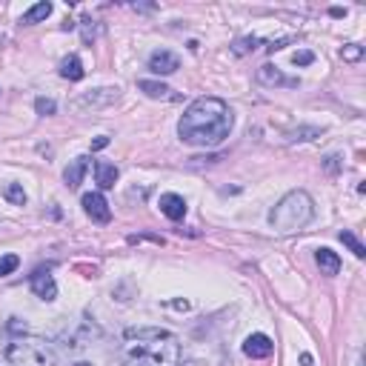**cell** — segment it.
Masks as SVG:
<instances>
[{"mask_svg":"<svg viewBox=\"0 0 366 366\" xmlns=\"http://www.w3.org/2000/svg\"><path fill=\"white\" fill-rule=\"evenodd\" d=\"M118 178H120V172H118L115 164H106V161L94 164V181H98L101 189H112L118 183Z\"/></svg>","mask_w":366,"mask_h":366,"instance_id":"obj_13","label":"cell"},{"mask_svg":"<svg viewBox=\"0 0 366 366\" xmlns=\"http://www.w3.org/2000/svg\"><path fill=\"white\" fill-rule=\"evenodd\" d=\"M341 57H343V60H349V63L361 60V57H363V46H358V43H346L343 49H341Z\"/></svg>","mask_w":366,"mask_h":366,"instance_id":"obj_22","label":"cell"},{"mask_svg":"<svg viewBox=\"0 0 366 366\" xmlns=\"http://www.w3.org/2000/svg\"><path fill=\"white\" fill-rule=\"evenodd\" d=\"M123 358L132 366H178L181 341L166 329L140 326L123 332Z\"/></svg>","mask_w":366,"mask_h":366,"instance_id":"obj_2","label":"cell"},{"mask_svg":"<svg viewBox=\"0 0 366 366\" xmlns=\"http://www.w3.org/2000/svg\"><path fill=\"white\" fill-rule=\"evenodd\" d=\"M75 366H89V363H75Z\"/></svg>","mask_w":366,"mask_h":366,"instance_id":"obj_30","label":"cell"},{"mask_svg":"<svg viewBox=\"0 0 366 366\" xmlns=\"http://www.w3.org/2000/svg\"><path fill=\"white\" fill-rule=\"evenodd\" d=\"M235 115L220 98H198L178 120V138L189 146H218L232 132Z\"/></svg>","mask_w":366,"mask_h":366,"instance_id":"obj_1","label":"cell"},{"mask_svg":"<svg viewBox=\"0 0 366 366\" xmlns=\"http://www.w3.org/2000/svg\"><path fill=\"white\" fill-rule=\"evenodd\" d=\"M83 63H81V57L77 55H69V57H63L60 60V77H66V81H83Z\"/></svg>","mask_w":366,"mask_h":366,"instance_id":"obj_15","label":"cell"},{"mask_svg":"<svg viewBox=\"0 0 366 366\" xmlns=\"http://www.w3.org/2000/svg\"><path fill=\"white\" fill-rule=\"evenodd\" d=\"M261 46V40L258 38H246V40H237L235 43V55H246V52H254Z\"/></svg>","mask_w":366,"mask_h":366,"instance_id":"obj_23","label":"cell"},{"mask_svg":"<svg viewBox=\"0 0 366 366\" xmlns=\"http://www.w3.org/2000/svg\"><path fill=\"white\" fill-rule=\"evenodd\" d=\"M321 135V129L317 126H300V129H295V132H289V143H295V140H312V138H317Z\"/></svg>","mask_w":366,"mask_h":366,"instance_id":"obj_20","label":"cell"},{"mask_svg":"<svg viewBox=\"0 0 366 366\" xmlns=\"http://www.w3.org/2000/svg\"><path fill=\"white\" fill-rule=\"evenodd\" d=\"M300 363H304V366H312V355H300Z\"/></svg>","mask_w":366,"mask_h":366,"instance_id":"obj_29","label":"cell"},{"mask_svg":"<svg viewBox=\"0 0 366 366\" xmlns=\"http://www.w3.org/2000/svg\"><path fill=\"white\" fill-rule=\"evenodd\" d=\"M258 83H263V86H286V89H295V86H298V77H286L278 66L266 63V66L258 69Z\"/></svg>","mask_w":366,"mask_h":366,"instance_id":"obj_10","label":"cell"},{"mask_svg":"<svg viewBox=\"0 0 366 366\" xmlns=\"http://www.w3.org/2000/svg\"><path fill=\"white\" fill-rule=\"evenodd\" d=\"M149 69L155 75H172V72H178L181 69V57L169 52V49H157L149 55Z\"/></svg>","mask_w":366,"mask_h":366,"instance_id":"obj_9","label":"cell"},{"mask_svg":"<svg viewBox=\"0 0 366 366\" xmlns=\"http://www.w3.org/2000/svg\"><path fill=\"white\" fill-rule=\"evenodd\" d=\"M3 198H6L9 203H14V206H26V192H23L21 183H9V186L3 189Z\"/></svg>","mask_w":366,"mask_h":366,"instance_id":"obj_19","label":"cell"},{"mask_svg":"<svg viewBox=\"0 0 366 366\" xmlns=\"http://www.w3.org/2000/svg\"><path fill=\"white\" fill-rule=\"evenodd\" d=\"M35 109H38V115H55L57 112V103L52 98H38L35 101Z\"/></svg>","mask_w":366,"mask_h":366,"instance_id":"obj_24","label":"cell"},{"mask_svg":"<svg viewBox=\"0 0 366 366\" xmlns=\"http://www.w3.org/2000/svg\"><path fill=\"white\" fill-rule=\"evenodd\" d=\"M312 60H315L312 52H298V55H295V63H298V66H309Z\"/></svg>","mask_w":366,"mask_h":366,"instance_id":"obj_25","label":"cell"},{"mask_svg":"<svg viewBox=\"0 0 366 366\" xmlns=\"http://www.w3.org/2000/svg\"><path fill=\"white\" fill-rule=\"evenodd\" d=\"M52 14V3L49 0H43V3H35L29 12H23V18H21V23L23 26H35V23H40V21H46Z\"/></svg>","mask_w":366,"mask_h":366,"instance_id":"obj_16","label":"cell"},{"mask_svg":"<svg viewBox=\"0 0 366 366\" xmlns=\"http://www.w3.org/2000/svg\"><path fill=\"white\" fill-rule=\"evenodd\" d=\"M315 218V203L312 198L304 192V189H292L286 192L269 212V224L278 235H292V232H300L309 220Z\"/></svg>","mask_w":366,"mask_h":366,"instance_id":"obj_3","label":"cell"},{"mask_svg":"<svg viewBox=\"0 0 366 366\" xmlns=\"http://www.w3.org/2000/svg\"><path fill=\"white\" fill-rule=\"evenodd\" d=\"M18 266H21V258H18V254H0V278L12 275Z\"/></svg>","mask_w":366,"mask_h":366,"instance_id":"obj_21","label":"cell"},{"mask_svg":"<svg viewBox=\"0 0 366 366\" xmlns=\"http://www.w3.org/2000/svg\"><path fill=\"white\" fill-rule=\"evenodd\" d=\"M315 261H317V266H321V272L329 275V278L341 272V258L332 249H326V246H321L315 252Z\"/></svg>","mask_w":366,"mask_h":366,"instance_id":"obj_14","label":"cell"},{"mask_svg":"<svg viewBox=\"0 0 366 366\" xmlns=\"http://www.w3.org/2000/svg\"><path fill=\"white\" fill-rule=\"evenodd\" d=\"M106 146H109V138H98V140L92 143V149H94V152H98V149H106Z\"/></svg>","mask_w":366,"mask_h":366,"instance_id":"obj_27","label":"cell"},{"mask_svg":"<svg viewBox=\"0 0 366 366\" xmlns=\"http://www.w3.org/2000/svg\"><path fill=\"white\" fill-rule=\"evenodd\" d=\"M29 283H31V292H35L40 300H46V304L57 298V283L49 275V269H38V272L29 278Z\"/></svg>","mask_w":366,"mask_h":366,"instance_id":"obj_7","label":"cell"},{"mask_svg":"<svg viewBox=\"0 0 366 366\" xmlns=\"http://www.w3.org/2000/svg\"><path fill=\"white\" fill-rule=\"evenodd\" d=\"M81 203H83V212L92 218V224L106 226L109 220H112V209H109V203H106V198L101 192H86Z\"/></svg>","mask_w":366,"mask_h":366,"instance_id":"obj_5","label":"cell"},{"mask_svg":"<svg viewBox=\"0 0 366 366\" xmlns=\"http://www.w3.org/2000/svg\"><path fill=\"white\" fill-rule=\"evenodd\" d=\"M89 169V155H81V157H75V161L63 169V181H66L69 189H77L83 183V174Z\"/></svg>","mask_w":366,"mask_h":366,"instance_id":"obj_12","label":"cell"},{"mask_svg":"<svg viewBox=\"0 0 366 366\" xmlns=\"http://www.w3.org/2000/svg\"><path fill=\"white\" fill-rule=\"evenodd\" d=\"M326 169H329V172H338V157H335V155L326 157Z\"/></svg>","mask_w":366,"mask_h":366,"instance_id":"obj_28","label":"cell"},{"mask_svg":"<svg viewBox=\"0 0 366 366\" xmlns=\"http://www.w3.org/2000/svg\"><path fill=\"white\" fill-rule=\"evenodd\" d=\"M0 366H55V352L43 341L21 338L0 352Z\"/></svg>","mask_w":366,"mask_h":366,"instance_id":"obj_4","label":"cell"},{"mask_svg":"<svg viewBox=\"0 0 366 366\" xmlns=\"http://www.w3.org/2000/svg\"><path fill=\"white\" fill-rule=\"evenodd\" d=\"M358 366H361V363H358Z\"/></svg>","mask_w":366,"mask_h":366,"instance_id":"obj_31","label":"cell"},{"mask_svg":"<svg viewBox=\"0 0 366 366\" xmlns=\"http://www.w3.org/2000/svg\"><path fill=\"white\" fill-rule=\"evenodd\" d=\"M138 89L146 92L149 98H155V101H169V98H172V89H169L166 83H157V81H140Z\"/></svg>","mask_w":366,"mask_h":366,"instance_id":"obj_17","label":"cell"},{"mask_svg":"<svg viewBox=\"0 0 366 366\" xmlns=\"http://www.w3.org/2000/svg\"><path fill=\"white\" fill-rule=\"evenodd\" d=\"M286 43H289V38H283V40H275V43H269V52H278V49H283Z\"/></svg>","mask_w":366,"mask_h":366,"instance_id":"obj_26","label":"cell"},{"mask_svg":"<svg viewBox=\"0 0 366 366\" xmlns=\"http://www.w3.org/2000/svg\"><path fill=\"white\" fill-rule=\"evenodd\" d=\"M341 244H343V246H349V252H352L355 258H363V254H366V246H363V244H361L358 237H355L352 232H349V229H343V232H341Z\"/></svg>","mask_w":366,"mask_h":366,"instance_id":"obj_18","label":"cell"},{"mask_svg":"<svg viewBox=\"0 0 366 366\" xmlns=\"http://www.w3.org/2000/svg\"><path fill=\"white\" fill-rule=\"evenodd\" d=\"M272 338L263 335V332H254V335H249L244 341V355L252 358V361H261V358H269L272 355Z\"/></svg>","mask_w":366,"mask_h":366,"instance_id":"obj_8","label":"cell"},{"mask_svg":"<svg viewBox=\"0 0 366 366\" xmlns=\"http://www.w3.org/2000/svg\"><path fill=\"white\" fill-rule=\"evenodd\" d=\"M112 101H118V86L115 89L103 86V89H94V92L81 94V98L72 103V109H77V112H83V109H101V106H109Z\"/></svg>","mask_w":366,"mask_h":366,"instance_id":"obj_6","label":"cell"},{"mask_svg":"<svg viewBox=\"0 0 366 366\" xmlns=\"http://www.w3.org/2000/svg\"><path fill=\"white\" fill-rule=\"evenodd\" d=\"M161 212L169 218V220H183L186 218V200L181 198V195H174V192H166V195H161Z\"/></svg>","mask_w":366,"mask_h":366,"instance_id":"obj_11","label":"cell"}]
</instances>
